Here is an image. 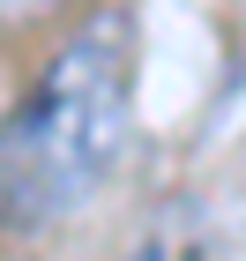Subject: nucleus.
<instances>
[{
    "label": "nucleus",
    "instance_id": "nucleus-1",
    "mask_svg": "<svg viewBox=\"0 0 246 261\" xmlns=\"http://www.w3.org/2000/svg\"><path fill=\"white\" fill-rule=\"evenodd\" d=\"M127 60L134 30L104 8L45 60L38 90L0 127V231H45L97 201L127 149Z\"/></svg>",
    "mask_w": 246,
    "mask_h": 261
},
{
    "label": "nucleus",
    "instance_id": "nucleus-2",
    "mask_svg": "<svg viewBox=\"0 0 246 261\" xmlns=\"http://www.w3.org/2000/svg\"><path fill=\"white\" fill-rule=\"evenodd\" d=\"M0 8H15V15H30V8H45V0H0Z\"/></svg>",
    "mask_w": 246,
    "mask_h": 261
}]
</instances>
